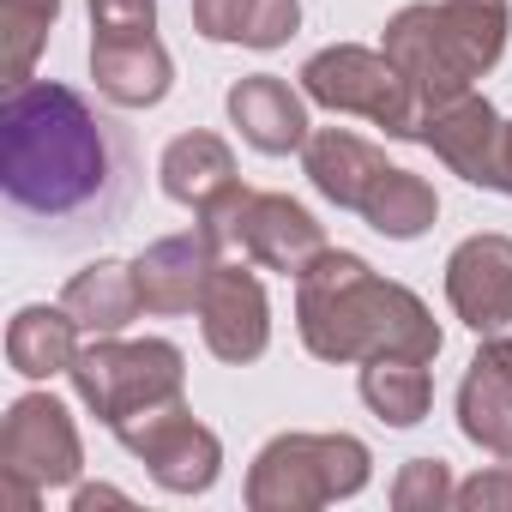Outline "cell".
I'll return each mask as SVG.
<instances>
[{
    "label": "cell",
    "mask_w": 512,
    "mask_h": 512,
    "mask_svg": "<svg viewBox=\"0 0 512 512\" xmlns=\"http://www.w3.org/2000/svg\"><path fill=\"white\" fill-rule=\"evenodd\" d=\"M0 187L31 223L109 217L127 193V145L73 85L25 79L0 103Z\"/></svg>",
    "instance_id": "cell-1"
},
{
    "label": "cell",
    "mask_w": 512,
    "mask_h": 512,
    "mask_svg": "<svg viewBox=\"0 0 512 512\" xmlns=\"http://www.w3.org/2000/svg\"><path fill=\"white\" fill-rule=\"evenodd\" d=\"M296 332L320 362H368V356H440V326L428 302L392 278H380L362 253L326 247L296 278Z\"/></svg>",
    "instance_id": "cell-2"
},
{
    "label": "cell",
    "mask_w": 512,
    "mask_h": 512,
    "mask_svg": "<svg viewBox=\"0 0 512 512\" xmlns=\"http://www.w3.org/2000/svg\"><path fill=\"white\" fill-rule=\"evenodd\" d=\"M506 0H416L386 19V55L410 79L422 115L476 91V79L506 55Z\"/></svg>",
    "instance_id": "cell-3"
},
{
    "label": "cell",
    "mask_w": 512,
    "mask_h": 512,
    "mask_svg": "<svg viewBox=\"0 0 512 512\" xmlns=\"http://www.w3.org/2000/svg\"><path fill=\"white\" fill-rule=\"evenodd\" d=\"M374 476V452L356 434H278L247 470L253 512H320L332 500L362 494Z\"/></svg>",
    "instance_id": "cell-4"
},
{
    "label": "cell",
    "mask_w": 512,
    "mask_h": 512,
    "mask_svg": "<svg viewBox=\"0 0 512 512\" xmlns=\"http://www.w3.org/2000/svg\"><path fill=\"white\" fill-rule=\"evenodd\" d=\"M67 380H73V392H79V404L115 434V428H127L133 416H145V410H157V404H175L181 392H187V356L169 344V338H91V344H79V356H73V368H67Z\"/></svg>",
    "instance_id": "cell-5"
},
{
    "label": "cell",
    "mask_w": 512,
    "mask_h": 512,
    "mask_svg": "<svg viewBox=\"0 0 512 512\" xmlns=\"http://www.w3.org/2000/svg\"><path fill=\"white\" fill-rule=\"evenodd\" d=\"M79 470H85V446L73 410L55 392L13 398L7 422H0V500L31 512L49 488H73Z\"/></svg>",
    "instance_id": "cell-6"
},
{
    "label": "cell",
    "mask_w": 512,
    "mask_h": 512,
    "mask_svg": "<svg viewBox=\"0 0 512 512\" xmlns=\"http://www.w3.org/2000/svg\"><path fill=\"white\" fill-rule=\"evenodd\" d=\"M302 91H308V103H320V109H332V115H362V121H374L386 139H416V127H422V103H416L410 79L392 67L386 49L332 43V49L308 55Z\"/></svg>",
    "instance_id": "cell-7"
},
{
    "label": "cell",
    "mask_w": 512,
    "mask_h": 512,
    "mask_svg": "<svg viewBox=\"0 0 512 512\" xmlns=\"http://www.w3.org/2000/svg\"><path fill=\"white\" fill-rule=\"evenodd\" d=\"M205 229H217L223 247H241L253 266L266 272H284V278H302L320 253H326V229L308 205H296L290 193H235Z\"/></svg>",
    "instance_id": "cell-8"
},
{
    "label": "cell",
    "mask_w": 512,
    "mask_h": 512,
    "mask_svg": "<svg viewBox=\"0 0 512 512\" xmlns=\"http://www.w3.org/2000/svg\"><path fill=\"white\" fill-rule=\"evenodd\" d=\"M115 440L151 470L157 488L169 494H205L217 476H223V440L175 398V404H157L145 416H133L127 428H115Z\"/></svg>",
    "instance_id": "cell-9"
},
{
    "label": "cell",
    "mask_w": 512,
    "mask_h": 512,
    "mask_svg": "<svg viewBox=\"0 0 512 512\" xmlns=\"http://www.w3.org/2000/svg\"><path fill=\"white\" fill-rule=\"evenodd\" d=\"M199 332H205V350L229 368L241 362H260L266 344H272V302H266V284L260 272H247V266H223L211 272L205 296H199Z\"/></svg>",
    "instance_id": "cell-10"
},
{
    "label": "cell",
    "mask_w": 512,
    "mask_h": 512,
    "mask_svg": "<svg viewBox=\"0 0 512 512\" xmlns=\"http://www.w3.org/2000/svg\"><path fill=\"white\" fill-rule=\"evenodd\" d=\"M446 302L476 338L512 326V235H464L446 253Z\"/></svg>",
    "instance_id": "cell-11"
},
{
    "label": "cell",
    "mask_w": 512,
    "mask_h": 512,
    "mask_svg": "<svg viewBox=\"0 0 512 512\" xmlns=\"http://www.w3.org/2000/svg\"><path fill=\"white\" fill-rule=\"evenodd\" d=\"M217 229H181V235H163L151 241L139 260H133V278H139V296H145V314H193L211 272H217Z\"/></svg>",
    "instance_id": "cell-12"
},
{
    "label": "cell",
    "mask_w": 512,
    "mask_h": 512,
    "mask_svg": "<svg viewBox=\"0 0 512 512\" xmlns=\"http://www.w3.org/2000/svg\"><path fill=\"white\" fill-rule=\"evenodd\" d=\"M235 133L253 145V151H266V157H290L314 139V121H308V91H296L290 79L278 73H247L229 85L223 97Z\"/></svg>",
    "instance_id": "cell-13"
},
{
    "label": "cell",
    "mask_w": 512,
    "mask_h": 512,
    "mask_svg": "<svg viewBox=\"0 0 512 512\" xmlns=\"http://www.w3.org/2000/svg\"><path fill=\"white\" fill-rule=\"evenodd\" d=\"M157 181H163V193H169L175 205H187L199 223H211V217L241 193L235 151H229L217 133H205V127H193V133H181V139L163 145V157H157Z\"/></svg>",
    "instance_id": "cell-14"
},
{
    "label": "cell",
    "mask_w": 512,
    "mask_h": 512,
    "mask_svg": "<svg viewBox=\"0 0 512 512\" xmlns=\"http://www.w3.org/2000/svg\"><path fill=\"white\" fill-rule=\"evenodd\" d=\"M416 139H422V145H428L452 175H464L470 187H494L500 115H494V103H488V97L464 91V97H452V103L428 109V115H422V127H416Z\"/></svg>",
    "instance_id": "cell-15"
},
{
    "label": "cell",
    "mask_w": 512,
    "mask_h": 512,
    "mask_svg": "<svg viewBox=\"0 0 512 512\" xmlns=\"http://www.w3.org/2000/svg\"><path fill=\"white\" fill-rule=\"evenodd\" d=\"M458 434L482 452H512V338L488 332L458 380Z\"/></svg>",
    "instance_id": "cell-16"
},
{
    "label": "cell",
    "mask_w": 512,
    "mask_h": 512,
    "mask_svg": "<svg viewBox=\"0 0 512 512\" xmlns=\"http://www.w3.org/2000/svg\"><path fill=\"white\" fill-rule=\"evenodd\" d=\"M91 79L115 109H157L175 85L169 49L151 37H91Z\"/></svg>",
    "instance_id": "cell-17"
},
{
    "label": "cell",
    "mask_w": 512,
    "mask_h": 512,
    "mask_svg": "<svg viewBox=\"0 0 512 512\" xmlns=\"http://www.w3.org/2000/svg\"><path fill=\"white\" fill-rule=\"evenodd\" d=\"M302 169H308V181H314L320 199H332L338 211H362L368 193L386 181L392 163H386L380 145L356 139L350 127H320V133L302 145Z\"/></svg>",
    "instance_id": "cell-18"
},
{
    "label": "cell",
    "mask_w": 512,
    "mask_h": 512,
    "mask_svg": "<svg viewBox=\"0 0 512 512\" xmlns=\"http://www.w3.org/2000/svg\"><path fill=\"white\" fill-rule=\"evenodd\" d=\"M61 308L79 320V332H85V338H115V332H127V326L139 320L145 296H139L133 266H121V260H91L85 272H73V278H67Z\"/></svg>",
    "instance_id": "cell-19"
},
{
    "label": "cell",
    "mask_w": 512,
    "mask_h": 512,
    "mask_svg": "<svg viewBox=\"0 0 512 512\" xmlns=\"http://www.w3.org/2000/svg\"><path fill=\"white\" fill-rule=\"evenodd\" d=\"M193 31L205 43L284 49L302 31V0H193Z\"/></svg>",
    "instance_id": "cell-20"
},
{
    "label": "cell",
    "mask_w": 512,
    "mask_h": 512,
    "mask_svg": "<svg viewBox=\"0 0 512 512\" xmlns=\"http://www.w3.org/2000/svg\"><path fill=\"white\" fill-rule=\"evenodd\" d=\"M73 356H79V320L67 308L31 302V308L13 314V326H7V362H13V374L49 380V374H67Z\"/></svg>",
    "instance_id": "cell-21"
},
{
    "label": "cell",
    "mask_w": 512,
    "mask_h": 512,
    "mask_svg": "<svg viewBox=\"0 0 512 512\" xmlns=\"http://www.w3.org/2000/svg\"><path fill=\"white\" fill-rule=\"evenodd\" d=\"M362 404L386 428H416L434 404V374L422 356H368L362 362Z\"/></svg>",
    "instance_id": "cell-22"
},
{
    "label": "cell",
    "mask_w": 512,
    "mask_h": 512,
    "mask_svg": "<svg viewBox=\"0 0 512 512\" xmlns=\"http://www.w3.org/2000/svg\"><path fill=\"white\" fill-rule=\"evenodd\" d=\"M362 217H368V229L386 235V241H416V235L434 229L440 199H434V187H428L422 175H410V169H386V181L368 193Z\"/></svg>",
    "instance_id": "cell-23"
},
{
    "label": "cell",
    "mask_w": 512,
    "mask_h": 512,
    "mask_svg": "<svg viewBox=\"0 0 512 512\" xmlns=\"http://www.w3.org/2000/svg\"><path fill=\"white\" fill-rule=\"evenodd\" d=\"M61 19V0H0V31H7V85H25L49 31Z\"/></svg>",
    "instance_id": "cell-24"
},
{
    "label": "cell",
    "mask_w": 512,
    "mask_h": 512,
    "mask_svg": "<svg viewBox=\"0 0 512 512\" xmlns=\"http://www.w3.org/2000/svg\"><path fill=\"white\" fill-rule=\"evenodd\" d=\"M458 500V482L446 470V458H410L392 476V506L398 512H446Z\"/></svg>",
    "instance_id": "cell-25"
},
{
    "label": "cell",
    "mask_w": 512,
    "mask_h": 512,
    "mask_svg": "<svg viewBox=\"0 0 512 512\" xmlns=\"http://www.w3.org/2000/svg\"><path fill=\"white\" fill-rule=\"evenodd\" d=\"M91 37H151L157 31V0H85Z\"/></svg>",
    "instance_id": "cell-26"
},
{
    "label": "cell",
    "mask_w": 512,
    "mask_h": 512,
    "mask_svg": "<svg viewBox=\"0 0 512 512\" xmlns=\"http://www.w3.org/2000/svg\"><path fill=\"white\" fill-rule=\"evenodd\" d=\"M458 512H512V452H500V464L476 470L470 482H458Z\"/></svg>",
    "instance_id": "cell-27"
},
{
    "label": "cell",
    "mask_w": 512,
    "mask_h": 512,
    "mask_svg": "<svg viewBox=\"0 0 512 512\" xmlns=\"http://www.w3.org/2000/svg\"><path fill=\"white\" fill-rule=\"evenodd\" d=\"M494 193L512 199V121H500V151H494Z\"/></svg>",
    "instance_id": "cell-28"
},
{
    "label": "cell",
    "mask_w": 512,
    "mask_h": 512,
    "mask_svg": "<svg viewBox=\"0 0 512 512\" xmlns=\"http://www.w3.org/2000/svg\"><path fill=\"white\" fill-rule=\"evenodd\" d=\"M121 500H127V494H121V488H103V482H97V488H73V512H91V506H121Z\"/></svg>",
    "instance_id": "cell-29"
}]
</instances>
